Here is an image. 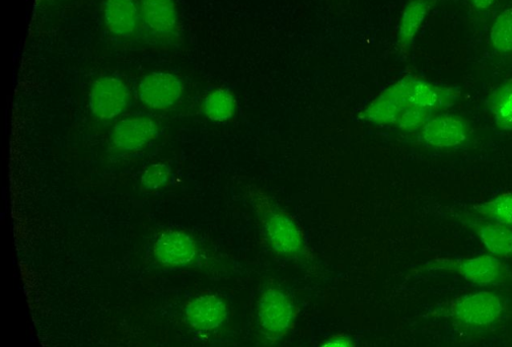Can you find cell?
<instances>
[{"instance_id":"obj_1","label":"cell","mask_w":512,"mask_h":347,"mask_svg":"<svg viewBox=\"0 0 512 347\" xmlns=\"http://www.w3.org/2000/svg\"><path fill=\"white\" fill-rule=\"evenodd\" d=\"M246 193L269 249L289 259L308 256L306 235L297 221L263 189L249 186Z\"/></svg>"},{"instance_id":"obj_2","label":"cell","mask_w":512,"mask_h":347,"mask_svg":"<svg viewBox=\"0 0 512 347\" xmlns=\"http://www.w3.org/2000/svg\"><path fill=\"white\" fill-rule=\"evenodd\" d=\"M257 315L262 334L275 342L287 335L294 326L298 311L294 300L285 291L271 287L261 294Z\"/></svg>"},{"instance_id":"obj_3","label":"cell","mask_w":512,"mask_h":347,"mask_svg":"<svg viewBox=\"0 0 512 347\" xmlns=\"http://www.w3.org/2000/svg\"><path fill=\"white\" fill-rule=\"evenodd\" d=\"M424 269L456 272L466 281L481 287L502 284L509 275L506 265L493 255L466 259L438 258L427 263Z\"/></svg>"},{"instance_id":"obj_4","label":"cell","mask_w":512,"mask_h":347,"mask_svg":"<svg viewBox=\"0 0 512 347\" xmlns=\"http://www.w3.org/2000/svg\"><path fill=\"white\" fill-rule=\"evenodd\" d=\"M141 25L146 34L162 44H174L181 36L175 0H140Z\"/></svg>"},{"instance_id":"obj_5","label":"cell","mask_w":512,"mask_h":347,"mask_svg":"<svg viewBox=\"0 0 512 347\" xmlns=\"http://www.w3.org/2000/svg\"><path fill=\"white\" fill-rule=\"evenodd\" d=\"M472 133L471 124L461 116H433L420 130L419 140L434 149H456L466 145Z\"/></svg>"},{"instance_id":"obj_6","label":"cell","mask_w":512,"mask_h":347,"mask_svg":"<svg viewBox=\"0 0 512 347\" xmlns=\"http://www.w3.org/2000/svg\"><path fill=\"white\" fill-rule=\"evenodd\" d=\"M501 299L490 292H479L459 298L452 306V316L461 324L481 328L496 323L502 316Z\"/></svg>"},{"instance_id":"obj_7","label":"cell","mask_w":512,"mask_h":347,"mask_svg":"<svg viewBox=\"0 0 512 347\" xmlns=\"http://www.w3.org/2000/svg\"><path fill=\"white\" fill-rule=\"evenodd\" d=\"M405 77L409 106L437 112L455 106L462 97L458 87L433 84L412 75Z\"/></svg>"},{"instance_id":"obj_8","label":"cell","mask_w":512,"mask_h":347,"mask_svg":"<svg viewBox=\"0 0 512 347\" xmlns=\"http://www.w3.org/2000/svg\"><path fill=\"white\" fill-rule=\"evenodd\" d=\"M129 101V89L115 77H103L97 80L90 92L91 111L103 120L119 116L127 108Z\"/></svg>"},{"instance_id":"obj_9","label":"cell","mask_w":512,"mask_h":347,"mask_svg":"<svg viewBox=\"0 0 512 347\" xmlns=\"http://www.w3.org/2000/svg\"><path fill=\"white\" fill-rule=\"evenodd\" d=\"M409 107L406 77L384 90L358 114V118L376 125H396L400 114Z\"/></svg>"},{"instance_id":"obj_10","label":"cell","mask_w":512,"mask_h":347,"mask_svg":"<svg viewBox=\"0 0 512 347\" xmlns=\"http://www.w3.org/2000/svg\"><path fill=\"white\" fill-rule=\"evenodd\" d=\"M182 81L173 74L157 72L142 79L139 97L146 106L166 110L173 107L182 97Z\"/></svg>"},{"instance_id":"obj_11","label":"cell","mask_w":512,"mask_h":347,"mask_svg":"<svg viewBox=\"0 0 512 347\" xmlns=\"http://www.w3.org/2000/svg\"><path fill=\"white\" fill-rule=\"evenodd\" d=\"M159 133L157 123L144 116L124 119L112 132V144L120 151H137L155 140Z\"/></svg>"},{"instance_id":"obj_12","label":"cell","mask_w":512,"mask_h":347,"mask_svg":"<svg viewBox=\"0 0 512 347\" xmlns=\"http://www.w3.org/2000/svg\"><path fill=\"white\" fill-rule=\"evenodd\" d=\"M229 317L226 302L216 295H204L192 300L186 308L187 322L196 330L210 332L221 328Z\"/></svg>"},{"instance_id":"obj_13","label":"cell","mask_w":512,"mask_h":347,"mask_svg":"<svg viewBox=\"0 0 512 347\" xmlns=\"http://www.w3.org/2000/svg\"><path fill=\"white\" fill-rule=\"evenodd\" d=\"M156 259L166 266H186L198 255L195 240L180 231H167L160 235L155 243Z\"/></svg>"},{"instance_id":"obj_14","label":"cell","mask_w":512,"mask_h":347,"mask_svg":"<svg viewBox=\"0 0 512 347\" xmlns=\"http://www.w3.org/2000/svg\"><path fill=\"white\" fill-rule=\"evenodd\" d=\"M458 220L477 235L490 255L512 258V229L470 216L462 215Z\"/></svg>"},{"instance_id":"obj_15","label":"cell","mask_w":512,"mask_h":347,"mask_svg":"<svg viewBox=\"0 0 512 347\" xmlns=\"http://www.w3.org/2000/svg\"><path fill=\"white\" fill-rule=\"evenodd\" d=\"M104 22L114 37H132L141 24L140 8L136 0H105Z\"/></svg>"},{"instance_id":"obj_16","label":"cell","mask_w":512,"mask_h":347,"mask_svg":"<svg viewBox=\"0 0 512 347\" xmlns=\"http://www.w3.org/2000/svg\"><path fill=\"white\" fill-rule=\"evenodd\" d=\"M434 5V0H410L399 24L397 43L402 52L410 49Z\"/></svg>"},{"instance_id":"obj_17","label":"cell","mask_w":512,"mask_h":347,"mask_svg":"<svg viewBox=\"0 0 512 347\" xmlns=\"http://www.w3.org/2000/svg\"><path fill=\"white\" fill-rule=\"evenodd\" d=\"M487 106L495 125L503 131H512V79L504 81L489 95Z\"/></svg>"},{"instance_id":"obj_18","label":"cell","mask_w":512,"mask_h":347,"mask_svg":"<svg viewBox=\"0 0 512 347\" xmlns=\"http://www.w3.org/2000/svg\"><path fill=\"white\" fill-rule=\"evenodd\" d=\"M205 116L214 122H227L237 113V100L228 89L218 88L210 92L203 101Z\"/></svg>"},{"instance_id":"obj_19","label":"cell","mask_w":512,"mask_h":347,"mask_svg":"<svg viewBox=\"0 0 512 347\" xmlns=\"http://www.w3.org/2000/svg\"><path fill=\"white\" fill-rule=\"evenodd\" d=\"M481 219L512 229V192L502 193L493 199L472 206Z\"/></svg>"},{"instance_id":"obj_20","label":"cell","mask_w":512,"mask_h":347,"mask_svg":"<svg viewBox=\"0 0 512 347\" xmlns=\"http://www.w3.org/2000/svg\"><path fill=\"white\" fill-rule=\"evenodd\" d=\"M490 43L499 53L512 52V8L502 11L490 29Z\"/></svg>"},{"instance_id":"obj_21","label":"cell","mask_w":512,"mask_h":347,"mask_svg":"<svg viewBox=\"0 0 512 347\" xmlns=\"http://www.w3.org/2000/svg\"><path fill=\"white\" fill-rule=\"evenodd\" d=\"M435 112L409 106L399 116L396 126L402 131H419L433 116Z\"/></svg>"},{"instance_id":"obj_22","label":"cell","mask_w":512,"mask_h":347,"mask_svg":"<svg viewBox=\"0 0 512 347\" xmlns=\"http://www.w3.org/2000/svg\"><path fill=\"white\" fill-rule=\"evenodd\" d=\"M171 175L172 170L168 165L155 164L145 169L141 176V185L144 189L157 190L169 183Z\"/></svg>"},{"instance_id":"obj_23","label":"cell","mask_w":512,"mask_h":347,"mask_svg":"<svg viewBox=\"0 0 512 347\" xmlns=\"http://www.w3.org/2000/svg\"><path fill=\"white\" fill-rule=\"evenodd\" d=\"M320 347H355V344L346 335H336L327 339Z\"/></svg>"},{"instance_id":"obj_24","label":"cell","mask_w":512,"mask_h":347,"mask_svg":"<svg viewBox=\"0 0 512 347\" xmlns=\"http://www.w3.org/2000/svg\"><path fill=\"white\" fill-rule=\"evenodd\" d=\"M471 3L478 11H486L496 3V0H471Z\"/></svg>"}]
</instances>
